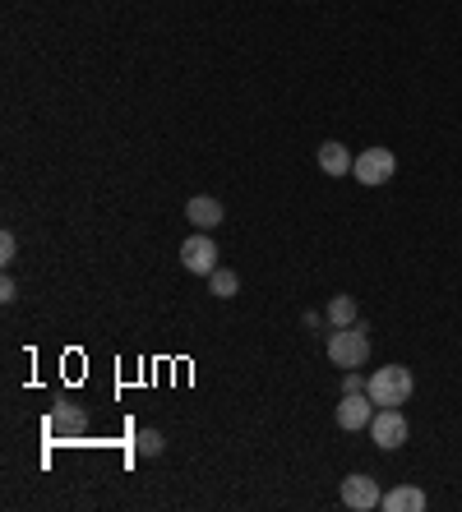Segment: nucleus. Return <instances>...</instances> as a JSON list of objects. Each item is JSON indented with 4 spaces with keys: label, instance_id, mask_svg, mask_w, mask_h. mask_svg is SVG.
Returning a JSON list of instances; mask_svg holds the SVG:
<instances>
[{
    "label": "nucleus",
    "instance_id": "1",
    "mask_svg": "<svg viewBox=\"0 0 462 512\" xmlns=\"http://www.w3.org/2000/svg\"><path fill=\"white\" fill-rule=\"evenodd\" d=\"M329 360L338 370H361L370 360V333L365 323H347V328H333L329 333Z\"/></svg>",
    "mask_w": 462,
    "mask_h": 512
},
{
    "label": "nucleus",
    "instance_id": "2",
    "mask_svg": "<svg viewBox=\"0 0 462 512\" xmlns=\"http://www.w3.org/2000/svg\"><path fill=\"white\" fill-rule=\"evenodd\" d=\"M412 388H416V379L407 365H384V370H375L365 379V393L375 397V406H402L412 397Z\"/></svg>",
    "mask_w": 462,
    "mask_h": 512
},
{
    "label": "nucleus",
    "instance_id": "3",
    "mask_svg": "<svg viewBox=\"0 0 462 512\" xmlns=\"http://www.w3.org/2000/svg\"><path fill=\"white\" fill-rule=\"evenodd\" d=\"M407 434H412V425H407V416H402L398 406H379L375 420H370V439H375L384 453H393V448L407 443Z\"/></svg>",
    "mask_w": 462,
    "mask_h": 512
},
{
    "label": "nucleus",
    "instance_id": "4",
    "mask_svg": "<svg viewBox=\"0 0 462 512\" xmlns=\"http://www.w3.org/2000/svg\"><path fill=\"white\" fill-rule=\"evenodd\" d=\"M393 171H398V157H393L389 148H365L352 162V176L361 180V185H389Z\"/></svg>",
    "mask_w": 462,
    "mask_h": 512
},
{
    "label": "nucleus",
    "instance_id": "5",
    "mask_svg": "<svg viewBox=\"0 0 462 512\" xmlns=\"http://www.w3.org/2000/svg\"><path fill=\"white\" fill-rule=\"evenodd\" d=\"M47 434L51 439H84L88 434V411L74 402H56L47 416Z\"/></svg>",
    "mask_w": 462,
    "mask_h": 512
},
{
    "label": "nucleus",
    "instance_id": "6",
    "mask_svg": "<svg viewBox=\"0 0 462 512\" xmlns=\"http://www.w3.org/2000/svg\"><path fill=\"white\" fill-rule=\"evenodd\" d=\"M181 263H185V273H195V277L213 273V268H218V245H213V236L195 231V236L181 245Z\"/></svg>",
    "mask_w": 462,
    "mask_h": 512
},
{
    "label": "nucleus",
    "instance_id": "7",
    "mask_svg": "<svg viewBox=\"0 0 462 512\" xmlns=\"http://www.w3.org/2000/svg\"><path fill=\"white\" fill-rule=\"evenodd\" d=\"M379 485H375V476H365V471H356V476H347L342 480V503L352 512H370V508H379Z\"/></svg>",
    "mask_w": 462,
    "mask_h": 512
},
{
    "label": "nucleus",
    "instance_id": "8",
    "mask_svg": "<svg viewBox=\"0 0 462 512\" xmlns=\"http://www.w3.org/2000/svg\"><path fill=\"white\" fill-rule=\"evenodd\" d=\"M375 397L370 393H342L338 402V425L342 429H370V420H375Z\"/></svg>",
    "mask_w": 462,
    "mask_h": 512
},
{
    "label": "nucleus",
    "instance_id": "9",
    "mask_svg": "<svg viewBox=\"0 0 462 512\" xmlns=\"http://www.w3.org/2000/svg\"><path fill=\"white\" fill-rule=\"evenodd\" d=\"M227 208H222L213 194H195V199L185 203V222H195V231H218Z\"/></svg>",
    "mask_w": 462,
    "mask_h": 512
},
{
    "label": "nucleus",
    "instance_id": "10",
    "mask_svg": "<svg viewBox=\"0 0 462 512\" xmlns=\"http://www.w3.org/2000/svg\"><path fill=\"white\" fill-rule=\"evenodd\" d=\"M352 162L356 157L347 153V143H338V139H329L319 148V171H324V176H352Z\"/></svg>",
    "mask_w": 462,
    "mask_h": 512
},
{
    "label": "nucleus",
    "instance_id": "11",
    "mask_svg": "<svg viewBox=\"0 0 462 512\" xmlns=\"http://www.w3.org/2000/svg\"><path fill=\"white\" fill-rule=\"evenodd\" d=\"M379 508H389V512H426V494L416 485H398L389 489L384 499H379Z\"/></svg>",
    "mask_w": 462,
    "mask_h": 512
},
{
    "label": "nucleus",
    "instance_id": "12",
    "mask_svg": "<svg viewBox=\"0 0 462 512\" xmlns=\"http://www.w3.org/2000/svg\"><path fill=\"white\" fill-rule=\"evenodd\" d=\"M324 319H329V328H347V323H356V300L352 296H333L329 310H324Z\"/></svg>",
    "mask_w": 462,
    "mask_h": 512
},
{
    "label": "nucleus",
    "instance_id": "13",
    "mask_svg": "<svg viewBox=\"0 0 462 512\" xmlns=\"http://www.w3.org/2000/svg\"><path fill=\"white\" fill-rule=\"evenodd\" d=\"M208 286H213V296L218 300H231L236 291H241V277L231 273V268H213V273H208Z\"/></svg>",
    "mask_w": 462,
    "mask_h": 512
},
{
    "label": "nucleus",
    "instance_id": "14",
    "mask_svg": "<svg viewBox=\"0 0 462 512\" xmlns=\"http://www.w3.org/2000/svg\"><path fill=\"white\" fill-rule=\"evenodd\" d=\"M134 448H139V457H162L167 439H162L158 429H139V439H134Z\"/></svg>",
    "mask_w": 462,
    "mask_h": 512
},
{
    "label": "nucleus",
    "instance_id": "15",
    "mask_svg": "<svg viewBox=\"0 0 462 512\" xmlns=\"http://www.w3.org/2000/svg\"><path fill=\"white\" fill-rule=\"evenodd\" d=\"M14 259H19V240H14V231H5V236H0V263L10 268Z\"/></svg>",
    "mask_w": 462,
    "mask_h": 512
},
{
    "label": "nucleus",
    "instance_id": "16",
    "mask_svg": "<svg viewBox=\"0 0 462 512\" xmlns=\"http://www.w3.org/2000/svg\"><path fill=\"white\" fill-rule=\"evenodd\" d=\"M342 393H365V379L356 370H347V379H342Z\"/></svg>",
    "mask_w": 462,
    "mask_h": 512
},
{
    "label": "nucleus",
    "instance_id": "17",
    "mask_svg": "<svg viewBox=\"0 0 462 512\" xmlns=\"http://www.w3.org/2000/svg\"><path fill=\"white\" fill-rule=\"evenodd\" d=\"M14 296H19V286H14V277H5V282H0V300H5V305H10Z\"/></svg>",
    "mask_w": 462,
    "mask_h": 512
}]
</instances>
